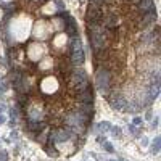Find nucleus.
<instances>
[{
  "label": "nucleus",
  "instance_id": "1",
  "mask_svg": "<svg viewBox=\"0 0 161 161\" xmlns=\"http://www.w3.org/2000/svg\"><path fill=\"white\" fill-rule=\"evenodd\" d=\"M113 76H114V74L109 69H107V68H97V71H95V85H97V89L105 95V97H107L109 92H111V89L114 87V85H113Z\"/></svg>",
  "mask_w": 161,
  "mask_h": 161
},
{
  "label": "nucleus",
  "instance_id": "2",
  "mask_svg": "<svg viewBox=\"0 0 161 161\" xmlns=\"http://www.w3.org/2000/svg\"><path fill=\"white\" fill-rule=\"evenodd\" d=\"M103 13L105 11L102 8H98L97 5H94L92 2H89L87 11H85V21H87V23H100Z\"/></svg>",
  "mask_w": 161,
  "mask_h": 161
},
{
  "label": "nucleus",
  "instance_id": "3",
  "mask_svg": "<svg viewBox=\"0 0 161 161\" xmlns=\"http://www.w3.org/2000/svg\"><path fill=\"white\" fill-rule=\"evenodd\" d=\"M74 98H76L77 103H94V89H92V85L87 87L85 90L74 94Z\"/></svg>",
  "mask_w": 161,
  "mask_h": 161
},
{
  "label": "nucleus",
  "instance_id": "4",
  "mask_svg": "<svg viewBox=\"0 0 161 161\" xmlns=\"http://www.w3.org/2000/svg\"><path fill=\"white\" fill-rule=\"evenodd\" d=\"M85 61V53L84 50H77V52H73L69 57V63L73 68H81Z\"/></svg>",
  "mask_w": 161,
  "mask_h": 161
},
{
  "label": "nucleus",
  "instance_id": "5",
  "mask_svg": "<svg viewBox=\"0 0 161 161\" xmlns=\"http://www.w3.org/2000/svg\"><path fill=\"white\" fill-rule=\"evenodd\" d=\"M135 8L139 13H150L155 11V3H153V0H139L135 3Z\"/></svg>",
  "mask_w": 161,
  "mask_h": 161
},
{
  "label": "nucleus",
  "instance_id": "6",
  "mask_svg": "<svg viewBox=\"0 0 161 161\" xmlns=\"http://www.w3.org/2000/svg\"><path fill=\"white\" fill-rule=\"evenodd\" d=\"M45 126H47V122L42 121V119H29V122H27V129L36 132V134L42 132L44 129H45Z\"/></svg>",
  "mask_w": 161,
  "mask_h": 161
},
{
  "label": "nucleus",
  "instance_id": "7",
  "mask_svg": "<svg viewBox=\"0 0 161 161\" xmlns=\"http://www.w3.org/2000/svg\"><path fill=\"white\" fill-rule=\"evenodd\" d=\"M64 32L68 34V36H77V26H76V21H74L71 16H68L66 19H64Z\"/></svg>",
  "mask_w": 161,
  "mask_h": 161
},
{
  "label": "nucleus",
  "instance_id": "8",
  "mask_svg": "<svg viewBox=\"0 0 161 161\" xmlns=\"http://www.w3.org/2000/svg\"><path fill=\"white\" fill-rule=\"evenodd\" d=\"M74 109H77V111H81V113H84V114L90 116V118L94 116V103H77Z\"/></svg>",
  "mask_w": 161,
  "mask_h": 161
},
{
  "label": "nucleus",
  "instance_id": "9",
  "mask_svg": "<svg viewBox=\"0 0 161 161\" xmlns=\"http://www.w3.org/2000/svg\"><path fill=\"white\" fill-rule=\"evenodd\" d=\"M77 50H82V42L79 36H73L69 39V52H77Z\"/></svg>",
  "mask_w": 161,
  "mask_h": 161
},
{
  "label": "nucleus",
  "instance_id": "10",
  "mask_svg": "<svg viewBox=\"0 0 161 161\" xmlns=\"http://www.w3.org/2000/svg\"><path fill=\"white\" fill-rule=\"evenodd\" d=\"M71 74H73L74 77H77L79 81H89L87 73H85V69H82V68H73V69H71Z\"/></svg>",
  "mask_w": 161,
  "mask_h": 161
},
{
  "label": "nucleus",
  "instance_id": "11",
  "mask_svg": "<svg viewBox=\"0 0 161 161\" xmlns=\"http://www.w3.org/2000/svg\"><path fill=\"white\" fill-rule=\"evenodd\" d=\"M27 100H29V97H27V94H18V97H16V102H18V107H19V109L26 107Z\"/></svg>",
  "mask_w": 161,
  "mask_h": 161
},
{
  "label": "nucleus",
  "instance_id": "12",
  "mask_svg": "<svg viewBox=\"0 0 161 161\" xmlns=\"http://www.w3.org/2000/svg\"><path fill=\"white\" fill-rule=\"evenodd\" d=\"M109 129H111V124H109L108 121H102L97 124V131L98 132H109Z\"/></svg>",
  "mask_w": 161,
  "mask_h": 161
},
{
  "label": "nucleus",
  "instance_id": "13",
  "mask_svg": "<svg viewBox=\"0 0 161 161\" xmlns=\"http://www.w3.org/2000/svg\"><path fill=\"white\" fill-rule=\"evenodd\" d=\"M160 145H161V137H156L153 140V145H152V153L153 155H158L160 153Z\"/></svg>",
  "mask_w": 161,
  "mask_h": 161
},
{
  "label": "nucleus",
  "instance_id": "14",
  "mask_svg": "<svg viewBox=\"0 0 161 161\" xmlns=\"http://www.w3.org/2000/svg\"><path fill=\"white\" fill-rule=\"evenodd\" d=\"M3 10H5V15L10 16V15H11V13L16 10V5H15V3H8V5H3Z\"/></svg>",
  "mask_w": 161,
  "mask_h": 161
},
{
  "label": "nucleus",
  "instance_id": "15",
  "mask_svg": "<svg viewBox=\"0 0 161 161\" xmlns=\"http://www.w3.org/2000/svg\"><path fill=\"white\" fill-rule=\"evenodd\" d=\"M109 131H111V135L114 137V139H119V137H121V134H122V132H121V127H116V126H114V127L111 126V129H109Z\"/></svg>",
  "mask_w": 161,
  "mask_h": 161
},
{
  "label": "nucleus",
  "instance_id": "16",
  "mask_svg": "<svg viewBox=\"0 0 161 161\" xmlns=\"http://www.w3.org/2000/svg\"><path fill=\"white\" fill-rule=\"evenodd\" d=\"M129 131H131V134L134 137H140V127H135V126H129Z\"/></svg>",
  "mask_w": 161,
  "mask_h": 161
},
{
  "label": "nucleus",
  "instance_id": "17",
  "mask_svg": "<svg viewBox=\"0 0 161 161\" xmlns=\"http://www.w3.org/2000/svg\"><path fill=\"white\" fill-rule=\"evenodd\" d=\"M10 89V84L8 82H5V81H0V94H5L6 90Z\"/></svg>",
  "mask_w": 161,
  "mask_h": 161
},
{
  "label": "nucleus",
  "instance_id": "18",
  "mask_svg": "<svg viewBox=\"0 0 161 161\" xmlns=\"http://www.w3.org/2000/svg\"><path fill=\"white\" fill-rule=\"evenodd\" d=\"M45 152L49 153L50 156H57L58 155V152H55V150H53V145H45Z\"/></svg>",
  "mask_w": 161,
  "mask_h": 161
},
{
  "label": "nucleus",
  "instance_id": "19",
  "mask_svg": "<svg viewBox=\"0 0 161 161\" xmlns=\"http://www.w3.org/2000/svg\"><path fill=\"white\" fill-rule=\"evenodd\" d=\"M103 148H105V152H109V153L114 152V147H113V143H109V142H105L103 143Z\"/></svg>",
  "mask_w": 161,
  "mask_h": 161
},
{
  "label": "nucleus",
  "instance_id": "20",
  "mask_svg": "<svg viewBox=\"0 0 161 161\" xmlns=\"http://www.w3.org/2000/svg\"><path fill=\"white\" fill-rule=\"evenodd\" d=\"M142 122H143V119L139 118V116L132 119V126H135V127H140V126H142Z\"/></svg>",
  "mask_w": 161,
  "mask_h": 161
},
{
  "label": "nucleus",
  "instance_id": "21",
  "mask_svg": "<svg viewBox=\"0 0 161 161\" xmlns=\"http://www.w3.org/2000/svg\"><path fill=\"white\" fill-rule=\"evenodd\" d=\"M55 3H57L58 10H64V3H63V0H55Z\"/></svg>",
  "mask_w": 161,
  "mask_h": 161
},
{
  "label": "nucleus",
  "instance_id": "22",
  "mask_svg": "<svg viewBox=\"0 0 161 161\" xmlns=\"http://www.w3.org/2000/svg\"><path fill=\"white\" fill-rule=\"evenodd\" d=\"M0 161H8V155H6V152H0Z\"/></svg>",
  "mask_w": 161,
  "mask_h": 161
},
{
  "label": "nucleus",
  "instance_id": "23",
  "mask_svg": "<svg viewBox=\"0 0 161 161\" xmlns=\"http://www.w3.org/2000/svg\"><path fill=\"white\" fill-rule=\"evenodd\" d=\"M152 127H153V129H156V127H158V118H153V122H152Z\"/></svg>",
  "mask_w": 161,
  "mask_h": 161
},
{
  "label": "nucleus",
  "instance_id": "24",
  "mask_svg": "<svg viewBox=\"0 0 161 161\" xmlns=\"http://www.w3.org/2000/svg\"><path fill=\"white\" fill-rule=\"evenodd\" d=\"M153 118V114H152V111H147V114H145V119L147 121H150V119Z\"/></svg>",
  "mask_w": 161,
  "mask_h": 161
},
{
  "label": "nucleus",
  "instance_id": "25",
  "mask_svg": "<svg viewBox=\"0 0 161 161\" xmlns=\"http://www.w3.org/2000/svg\"><path fill=\"white\" fill-rule=\"evenodd\" d=\"M8 124H10V127H15V124H16V119H10V121H8Z\"/></svg>",
  "mask_w": 161,
  "mask_h": 161
},
{
  "label": "nucleus",
  "instance_id": "26",
  "mask_svg": "<svg viewBox=\"0 0 161 161\" xmlns=\"http://www.w3.org/2000/svg\"><path fill=\"white\" fill-rule=\"evenodd\" d=\"M97 142H100V143H105V137H97Z\"/></svg>",
  "mask_w": 161,
  "mask_h": 161
},
{
  "label": "nucleus",
  "instance_id": "27",
  "mask_svg": "<svg viewBox=\"0 0 161 161\" xmlns=\"http://www.w3.org/2000/svg\"><path fill=\"white\" fill-rule=\"evenodd\" d=\"M5 121H6V119H5V116H2V114H0V124H3Z\"/></svg>",
  "mask_w": 161,
  "mask_h": 161
},
{
  "label": "nucleus",
  "instance_id": "28",
  "mask_svg": "<svg viewBox=\"0 0 161 161\" xmlns=\"http://www.w3.org/2000/svg\"><path fill=\"white\" fill-rule=\"evenodd\" d=\"M16 135H18V134H16V131H13L11 132V139H16Z\"/></svg>",
  "mask_w": 161,
  "mask_h": 161
},
{
  "label": "nucleus",
  "instance_id": "29",
  "mask_svg": "<svg viewBox=\"0 0 161 161\" xmlns=\"http://www.w3.org/2000/svg\"><path fill=\"white\" fill-rule=\"evenodd\" d=\"M5 109H6V108H5V105H0V113L5 111Z\"/></svg>",
  "mask_w": 161,
  "mask_h": 161
},
{
  "label": "nucleus",
  "instance_id": "30",
  "mask_svg": "<svg viewBox=\"0 0 161 161\" xmlns=\"http://www.w3.org/2000/svg\"><path fill=\"white\" fill-rule=\"evenodd\" d=\"M118 161H126V160H122V158H121V160H118Z\"/></svg>",
  "mask_w": 161,
  "mask_h": 161
},
{
  "label": "nucleus",
  "instance_id": "31",
  "mask_svg": "<svg viewBox=\"0 0 161 161\" xmlns=\"http://www.w3.org/2000/svg\"><path fill=\"white\" fill-rule=\"evenodd\" d=\"M0 95H2V94H0Z\"/></svg>",
  "mask_w": 161,
  "mask_h": 161
}]
</instances>
